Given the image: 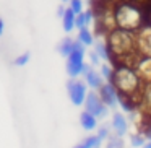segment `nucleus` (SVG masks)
<instances>
[{
  "instance_id": "obj_1",
  "label": "nucleus",
  "mask_w": 151,
  "mask_h": 148,
  "mask_svg": "<svg viewBox=\"0 0 151 148\" xmlns=\"http://www.w3.org/2000/svg\"><path fill=\"white\" fill-rule=\"evenodd\" d=\"M111 83L115 86L119 95L124 98H130L140 106L141 91L145 88V82L133 67L124 65V64H115L114 65V75Z\"/></svg>"
},
{
  "instance_id": "obj_2",
  "label": "nucleus",
  "mask_w": 151,
  "mask_h": 148,
  "mask_svg": "<svg viewBox=\"0 0 151 148\" xmlns=\"http://www.w3.org/2000/svg\"><path fill=\"white\" fill-rule=\"evenodd\" d=\"M114 13H115V21H117V28L125 31H132V33H138L141 28L150 25V12L145 8L133 5L127 0H120L114 5Z\"/></svg>"
},
{
  "instance_id": "obj_3",
  "label": "nucleus",
  "mask_w": 151,
  "mask_h": 148,
  "mask_svg": "<svg viewBox=\"0 0 151 148\" xmlns=\"http://www.w3.org/2000/svg\"><path fill=\"white\" fill-rule=\"evenodd\" d=\"M104 39L107 43V47H109V52H111L114 65L115 64H122L133 52H138L137 51V38H135V33H132V31L115 28Z\"/></svg>"
},
{
  "instance_id": "obj_4",
  "label": "nucleus",
  "mask_w": 151,
  "mask_h": 148,
  "mask_svg": "<svg viewBox=\"0 0 151 148\" xmlns=\"http://www.w3.org/2000/svg\"><path fill=\"white\" fill-rule=\"evenodd\" d=\"M89 7L94 12V25H96V33L107 36L111 31L117 28V21H115V13H114V5H107L94 0Z\"/></svg>"
},
{
  "instance_id": "obj_5",
  "label": "nucleus",
  "mask_w": 151,
  "mask_h": 148,
  "mask_svg": "<svg viewBox=\"0 0 151 148\" xmlns=\"http://www.w3.org/2000/svg\"><path fill=\"white\" fill-rule=\"evenodd\" d=\"M85 56H86V46H83L80 41L75 39V47H73L72 54L67 57L65 70L67 75L70 78H78L83 75V69H85Z\"/></svg>"
},
{
  "instance_id": "obj_6",
  "label": "nucleus",
  "mask_w": 151,
  "mask_h": 148,
  "mask_svg": "<svg viewBox=\"0 0 151 148\" xmlns=\"http://www.w3.org/2000/svg\"><path fill=\"white\" fill-rule=\"evenodd\" d=\"M67 93H68V98L73 106H85L89 88L85 80L68 78V82H67Z\"/></svg>"
},
{
  "instance_id": "obj_7",
  "label": "nucleus",
  "mask_w": 151,
  "mask_h": 148,
  "mask_svg": "<svg viewBox=\"0 0 151 148\" xmlns=\"http://www.w3.org/2000/svg\"><path fill=\"white\" fill-rule=\"evenodd\" d=\"M85 111H88L89 114H93L94 117L98 119H104L109 112V108L102 103L101 96H99L98 91H89L88 96H86V101H85Z\"/></svg>"
},
{
  "instance_id": "obj_8",
  "label": "nucleus",
  "mask_w": 151,
  "mask_h": 148,
  "mask_svg": "<svg viewBox=\"0 0 151 148\" xmlns=\"http://www.w3.org/2000/svg\"><path fill=\"white\" fill-rule=\"evenodd\" d=\"M135 38H137L138 54L143 57H151V23L135 33Z\"/></svg>"
},
{
  "instance_id": "obj_9",
  "label": "nucleus",
  "mask_w": 151,
  "mask_h": 148,
  "mask_svg": "<svg viewBox=\"0 0 151 148\" xmlns=\"http://www.w3.org/2000/svg\"><path fill=\"white\" fill-rule=\"evenodd\" d=\"M98 93H99V96H101L102 103H104L109 109H115L120 104V95H119V91L115 90V86L112 85L111 82H106Z\"/></svg>"
},
{
  "instance_id": "obj_10",
  "label": "nucleus",
  "mask_w": 151,
  "mask_h": 148,
  "mask_svg": "<svg viewBox=\"0 0 151 148\" xmlns=\"http://www.w3.org/2000/svg\"><path fill=\"white\" fill-rule=\"evenodd\" d=\"M83 80L86 82V85H88L89 90H93V91H99L101 90V86L106 83V80L102 78L101 72H98V70L94 69V67H89L88 72L83 75Z\"/></svg>"
},
{
  "instance_id": "obj_11",
  "label": "nucleus",
  "mask_w": 151,
  "mask_h": 148,
  "mask_svg": "<svg viewBox=\"0 0 151 148\" xmlns=\"http://www.w3.org/2000/svg\"><path fill=\"white\" fill-rule=\"evenodd\" d=\"M111 127H112V132L119 137H125L128 132V121L122 112L115 111L112 114V121H111Z\"/></svg>"
},
{
  "instance_id": "obj_12",
  "label": "nucleus",
  "mask_w": 151,
  "mask_h": 148,
  "mask_svg": "<svg viewBox=\"0 0 151 148\" xmlns=\"http://www.w3.org/2000/svg\"><path fill=\"white\" fill-rule=\"evenodd\" d=\"M138 109H140L146 117H151V83H145V88H143V91H141Z\"/></svg>"
},
{
  "instance_id": "obj_13",
  "label": "nucleus",
  "mask_w": 151,
  "mask_h": 148,
  "mask_svg": "<svg viewBox=\"0 0 151 148\" xmlns=\"http://www.w3.org/2000/svg\"><path fill=\"white\" fill-rule=\"evenodd\" d=\"M135 70L138 72V75L141 77L145 83H151V57H143L138 60Z\"/></svg>"
},
{
  "instance_id": "obj_14",
  "label": "nucleus",
  "mask_w": 151,
  "mask_h": 148,
  "mask_svg": "<svg viewBox=\"0 0 151 148\" xmlns=\"http://www.w3.org/2000/svg\"><path fill=\"white\" fill-rule=\"evenodd\" d=\"M80 125L83 127V130L91 132L98 129V117H94L93 114H89L88 111H83L80 114Z\"/></svg>"
},
{
  "instance_id": "obj_15",
  "label": "nucleus",
  "mask_w": 151,
  "mask_h": 148,
  "mask_svg": "<svg viewBox=\"0 0 151 148\" xmlns=\"http://www.w3.org/2000/svg\"><path fill=\"white\" fill-rule=\"evenodd\" d=\"M73 47H75V39H73L72 36H67V38H63V39L57 44V52H59L62 57H65V59H67V57L72 54Z\"/></svg>"
},
{
  "instance_id": "obj_16",
  "label": "nucleus",
  "mask_w": 151,
  "mask_h": 148,
  "mask_svg": "<svg viewBox=\"0 0 151 148\" xmlns=\"http://www.w3.org/2000/svg\"><path fill=\"white\" fill-rule=\"evenodd\" d=\"M94 51L98 52V56L101 57L104 62H112V57H111V52H109V47H107L106 39H102V38L96 39L94 41Z\"/></svg>"
},
{
  "instance_id": "obj_17",
  "label": "nucleus",
  "mask_w": 151,
  "mask_h": 148,
  "mask_svg": "<svg viewBox=\"0 0 151 148\" xmlns=\"http://www.w3.org/2000/svg\"><path fill=\"white\" fill-rule=\"evenodd\" d=\"M75 20H76V13L68 7L65 10V15L62 17V28H63L65 33L70 34L73 30H75Z\"/></svg>"
},
{
  "instance_id": "obj_18",
  "label": "nucleus",
  "mask_w": 151,
  "mask_h": 148,
  "mask_svg": "<svg viewBox=\"0 0 151 148\" xmlns=\"http://www.w3.org/2000/svg\"><path fill=\"white\" fill-rule=\"evenodd\" d=\"M76 41H80L83 46L89 47V46H94V41H96V39H94V34H93V31L89 30V28H83V30L78 31Z\"/></svg>"
},
{
  "instance_id": "obj_19",
  "label": "nucleus",
  "mask_w": 151,
  "mask_h": 148,
  "mask_svg": "<svg viewBox=\"0 0 151 148\" xmlns=\"http://www.w3.org/2000/svg\"><path fill=\"white\" fill-rule=\"evenodd\" d=\"M101 145H102V140L98 135H89L80 143H76L73 148H101Z\"/></svg>"
},
{
  "instance_id": "obj_20",
  "label": "nucleus",
  "mask_w": 151,
  "mask_h": 148,
  "mask_svg": "<svg viewBox=\"0 0 151 148\" xmlns=\"http://www.w3.org/2000/svg\"><path fill=\"white\" fill-rule=\"evenodd\" d=\"M148 142L146 135L143 132H137V134H132L130 135V145L133 148H143V145Z\"/></svg>"
},
{
  "instance_id": "obj_21",
  "label": "nucleus",
  "mask_w": 151,
  "mask_h": 148,
  "mask_svg": "<svg viewBox=\"0 0 151 148\" xmlns=\"http://www.w3.org/2000/svg\"><path fill=\"white\" fill-rule=\"evenodd\" d=\"M29 60H31V51H24V52H21L20 56L15 57L13 65L17 67V69H21V67L28 65V64H29Z\"/></svg>"
},
{
  "instance_id": "obj_22",
  "label": "nucleus",
  "mask_w": 151,
  "mask_h": 148,
  "mask_svg": "<svg viewBox=\"0 0 151 148\" xmlns=\"http://www.w3.org/2000/svg\"><path fill=\"white\" fill-rule=\"evenodd\" d=\"M101 75H102V78L106 80V82H111L112 80V75H114V64L112 62H104V64H101Z\"/></svg>"
},
{
  "instance_id": "obj_23",
  "label": "nucleus",
  "mask_w": 151,
  "mask_h": 148,
  "mask_svg": "<svg viewBox=\"0 0 151 148\" xmlns=\"http://www.w3.org/2000/svg\"><path fill=\"white\" fill-rule=\"evenodd\" d=\"M106 148H125L124 137H119V135L112 134L111 137H109L107 143H106Z\"/></svg>"
},
{
  "instance_id": "obj_24",
  "label": "nucleus",
  "mask_w": 151,
  "mask_h": 148,
  "mask_svg": "<svg viewBox=\"0 0 151 148\" xmlns=\"http://www.w3.org/2000/svg\"><path fill=\"white\" fill-rule=\"evenodd\" d=\"M96 135H98L102 142H107L109 137L112 135V127H111V125H107V124L99 125V127H98V134H96Z\"/></svg>"
},
{
  "instance_id": "obj_25",
  "label": "nucleus",
  "mask_w": 151,
  "mask_h": 148,
  "mask_svg": "<svg viewBox=\"0 0 151 148\" xmlns=\"http://www.w3.org/2000/svg\"><path fill=\"white\" fill-rule=\"evenodd\" d=\"M88 59H89V65H93V67H101L102 59L98 56V52H96L94 49L88 52Z\"/></svg>"
},
{
  "instance_id": "obj_26",
  "label": "nucleus",
  "mask_w": 151,
  "mask_h": 148,
  "mask_svg": "<svg viewBox=\"0 0 151 148\" xmlns=\"http://www.w3.org/2000/svg\"><path fill=\"white\" fill-rule=\"evenodd\" d=\"M75 28L76 30H83V28H88V21H86V17H85V12L80 15H76V20H75Z\"/></svg>"
},
{
  "instance_id": "obj_27",
  "label": "nucleus",
  "mask_w": 151,
  "mask_h": 148,
  "mask_svg": "<svg viewBox=\"0 0 151 148\" xmlns=\"http://www.w3.org/2000/svg\"><path fill=\"white\" fill-rule=\"evenodd\" d=\"M68 7L72 8L76 15H80V13H83V12H85V10H83V0H70Z\"/></svg>"
},
{
  "instance_id": "obj_28",
  "label": "nucleus",
  "mask_w": 151,
  "mask_h": 148,
  "mask_svg": "<svg viewBox=\"0 0 151 148\" xmlns=\"http://www.w3.org/2000/svg\"><path fill=\"white\" fill-rule=\"evenodd\" d=\"M5 26H7V25H5V20H4V17L0 15V38L5 34Z\"/></svg>"
},
{
  "instance_id": "obj_29",
  "label": "nucleus",
  "mask_w": 151,
  "mask_h": 148,
  "mask_svg": "<svg viewBox=\"0 0 151 148\" xmlns=\"http://www.w3.org/2000/svg\"><path fill=\"white\" fill-rule=\"evenodd\" d=\"M65 10H67V8L65 7H63V5H59V7H57V17H59V18H62L63 17V15H65Z\"/></svg>"
},
{
  "instance_id": "obj_30",
  "label": "nucleus",
  "mask_w": 151,
  "mask_h": 148,
  "mask_svg": "<svg viewBox=\"0 0 151 148\" xmlns=\"http://www.w3.org/2000/svg\"><path fill=\"white\" fill-rule=\"evenodd\" d=\"M98 2H102V4H107V5H115L120 0H98Z\"/></svg>"
},
{
  "instance_id": "obj_31",
  "label": "nucleus",
  "mask_w": 151,
  "mask_h": 148,
  "mask_svg": "<svg viewBox=\"0 0 151 148\" xmlns=\"http://www.w3.org/2000/svg\"><path fill=\"white\" fill-rule=\"evenodd\" d=\"M143 148H151V140H148L146 143L143 145Z\"/></svg>"
},
{
  "instance_id": "obj_32",
  "label": "nucleus",
  "mask_w": 151,
  "mask_h": 148,
  "mask_svg": "<svg viewBox=\"0 0 151 148\" xmlns=\"http://www.w3.org/2000/svg\"><path fill=\"white\" fill-rule=\"evenodd\" d=\"M60 2H62V4H67V2H68L70 4V0H60Z\"/></svg>"
},
{
  "instance_id": "obj_33",
  "label": "nucleus",
  "mask_w": 151,
  "mask_h": 148,
  "mask_svg": "<svg viewBox=\"0 0 151 148\" xmlns=\"http://www.w3.org/2000/svg\"><path fill=\"white\" fill-rule=\"evenodd\" d=\"M150 122H151V117H150Z\"/></svg>"
}]
</instances>
